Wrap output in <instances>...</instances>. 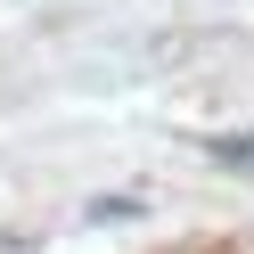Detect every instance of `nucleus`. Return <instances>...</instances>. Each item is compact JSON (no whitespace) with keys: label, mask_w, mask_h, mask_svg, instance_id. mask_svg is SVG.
I'll return each instance as SVG.
<instances>
[{"label":"nucleus","mask_w":254,"mask_h":254,"mask_svg":"<svg viewBox=\"0 0 254 254\" xmlns=\"http://www.w3.org/2000/svg\"><path fill=\"white\" fill-rule=\"evenodd\" d=\"M213 156H221V164H238V172H254V131H246V139H213Z\"/></svg>","instance_id":"nucleus-1"}]
</instances>
